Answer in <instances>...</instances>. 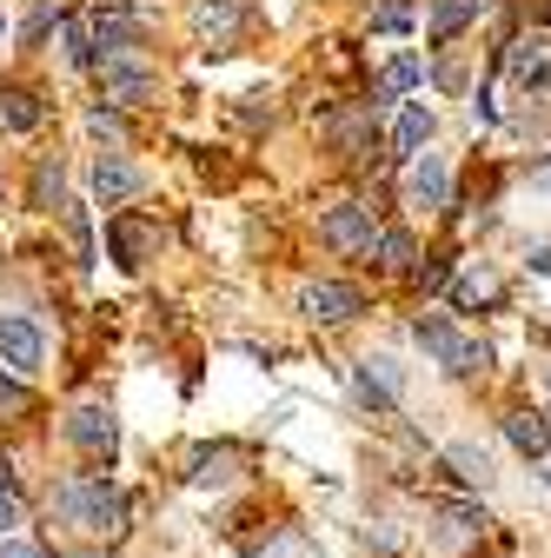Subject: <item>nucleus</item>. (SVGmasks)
<instances>
[{
    "instance_id": "30",
    "label": "nucleus",
    "mask_w": 551,
    "mask_h": 558,
    "mask_svg": "<svg viewBox=\"0 0 551 558\" xmlns=\"http://www.w3.org/2000/svg\"><path fill=\"white\" fill-rule=\"evenodd\" d=\"M538 186H551V167H538Z\"/></svg>"
},
{
    "instance_id": "5",
    "label": "nucleus",
    "mask_w": 551,
    "mask_h": 558,
    "mask_svg": "<svg viewBox=\"0 0 551 558\" xmlns=\"http://www.w3.org/2000/svg\"><path fill=\"white\" fill-rule=\"evenodd\" d=\"M313 319H326V326H339V319H359L366 313V293L359 287H346V279H319V287H306V300H299Z\"/></svg>"
},
{
    "instance_id": "28",
    "label": "nucleus",
    "mask_w": 551,
    "mask_h": 558,
    "mask_svg": "<svg viewBox=\"0 0 551 558\" xmlns=\"http://www.w3.org/2000/svg\"><path fill=\"white\" fill-rule=\"evenodd\" d=\"M0 558H40L34 545H14V538H0Z\"/></svg>"
},
{
    "instance_id": "13",
    "label": "nucleus",
    "mask_w": 551,
    "mask_h": 558,
    "mask_svg": "<svg viewBox=\"0 0 551 558\" xmlns=\"http://www.w3.org/2000/svg\"><path fill=\"white\" fill-rule=\"evenodd\" d=\"M94 193L100 199H126V193H140V173H133L126 160H100L94 167Z\"/></svg>"
},
{
    "instance_id": "27",
    "label": "nucleus",
    "mask_w": 551,
    "mask_h": 558,
    "mask_svg": "<svg viewBox=\"0 0 551 558\" xmlns=\"http://www.w3.org/2000/svg\"><path fill=\"white\" fill-rule=\"evenodd\" d=\"M8 525H21V506H14V493H0V532Z\"/></svg>"
},
{
    "instance_id": "32",
    "label": "nucleus",
    "mask_w": 551,
    "mask_h": 558,
    "mask_svg": "<svg viewBox=\"0 0 551 558\" xmlns=\"http://www.w3.org/2000/svg\"><path fill=\"white\" fill-rule=\"evenodd\" d=\"M0 34H8V21H0Z\"/></svg>"
},
{
    "instance_id": "17",
    "label": "nucleus",
    "mask_w": 551,
    "mask_h": 558,
    "mask_svg": "<svg viewBox=\"0 0 551 558\" xmlns=\"http://www.w3.org/2000/svg\"><path fill=\"white\" fill-rule=\"evenodd\" d=\"M452 465H458L465 485H492V459L478 452V446H452Z\"/></svg>"
},
{
    "instance_id": "1",
    "label": "nucleus",
    "mask_w": 551,
    "mask_h": 558,
    "mask_svg": "<svg viewBox=\"0 0 551 558\" xmlns=\"http://www.w3.org/2000/svg\"><path fill=\"white\" fill-rule=\"evenodd\" d=\"M53 512L74 532H94V538H113L120 519H126V506H120V493H113L107 478H66V485H53Z\"/></svg>"
},
{
    "instance_id": "9",
    "label": "nucleus",
    "mask_w": 551,
    "mask_h": 558,
    "mask_svg": "<svg viewBox=\"0 0 551 558\" xmlns=\"http://www.w3.org/2000/svg\"><path fill=\"white\" fill-rule=\"evenodd\" d=\"M240 27H246V0H199V34H206V47H233Z\"/></svg>"
},
{
    "instance_id": "29",
    "label": "nucleus",
    "mask_w": 551,
    "mask_h": 558,
    "mask_svg": "<svg viewBox=\"0 0 551 558\" xmlns=\"http://www.w3.org/2000/svg\"><path fill=\"white\" fill-rule=\"evenodd\" d=\"M266 558H306V545H299V538H286V545H272Z\"/></svg>"
},
{
    "instance_id": "26",
    "label": "nucleus",
    "mask_w": 551,
    "mask_h": 558,
    "mask_svg": "<svg viewBox=\"0 0 551 558\" xmlns=\"http://www.w3.org/2000/svg\"><path fill=\"white\" fill-rule=\"evenodd\" d=\"M53 21H60V14H53V8H40V14H34V21H27V40H40V34H47V27H53Z\"/></svg>"
},
{
    "instance_id": "8",
    "label": "nucleus",
    "mask_w": 551,
    "mask_h": 558,
    "mask_svg": "<svg viewBox=\"0 0 551 558\" xmlns=\"http://www.w3.org/2000/svg\"><path fill=\"white\" fill-rule=\"evenodd\" d=\"M66 439H74V446H81V452H87V459H107V452H113V439H120V433H113V418H107V412H100V405H81V412H74V418H66Z\"/></svg>"
},
{
    "instance_id": "3",
    "label": "nucleus",
    "mask_w": 551,
    "mask_h": 558,
    "mask_svg": "<svg viewBox=\"0 0 551 558\" xmlns=\"http://www.w3.org/2000/svg\"><path fill=\"white\" fill-rule=\"evenodd\" d=\"M100 87L120 107H140V100H154V66H140L133 53H107L100 60Z\"/></svg>"
},
{
    "instance_id": "23",
    "label": "nucleus",
    "mask_w": 551,
    "mask_h": 558,
    "mask_svg": "<svg viewBox=\"0 0 551 558\" xmlns=\"http://www.w3.org/2000/svg\"><path fill=\"white\" fill-rule=\"evenodd\" d=\"M372 27H379V34H405V27H412V14H405V8H379V14H372Z\"/></svg>"
},
{
    "instance_id": "24",
    "label": "nucleus",
    "mask_w": 551,
    "mask_h": 558,
    "mask_svg": "<svg viewBox=\"0 0 551 558\" xmlns=\"http://www.w3.org/2000/svg\"><path fill=\"white\" fill-rule=\"evenodd\" d=\"M478 300H492V279H458V306H478Z\"/></svg>"
},
{
    "instance_id": "15",
    "label": "nucleus",
    "mask_w": 551,
    "mask_h": 558,
    "mask_svg": "<svg viewBox=\"0 0 551 558\" xmlns=\"http://www.w3.org/2000/svg\"><path fill=\"white\" fill-rule=\"evenodd\" d=\"M133 40H140V27H133L126 14H100L94 21V47H107V53H133Z\"/></svg>"
},
{
    "instance_id": "4",
    "label": "nucleus",
    "mask_w": 551,
    "mask_h": 558,
    "mask_svg": "<svg viewBox=\"0 0 551 558\" xmlns=\"http://www.w3.org/2000/svg\"><path fill=\"white\" fill-rule=\"evenodd\" d=\"M319 240L332 253H372V214L366 206H332V214L319 220Z\"/></svg>"
},
{
    "instance_id": "14",
    "label": "nucleus",
    "mask_w": 551,
    "mask_h": 558,
    "mask_svg": "<svg viewBox=\"0 0 551 558\" xmlns=\"http://www.w3.org/2000/svg\"><path fill=\"white\" fill-rule=\"evenodd\" d=\"M426 140H432V107H405V113H399V154L419 160Z\"/></svg>"
},
{
    "instance_id": "10",
    "label": "nucleus",
    "mask_w": 551,
    "mask_h": 558,
    "mask_svg": "<svg viewBox=\"0 0 551 558\" xmlns=\"http://www.w3.org/2000/svg\"><path fill=\"white\" fill-rule=\"evenodd\" d=\"M505 439H512L518 452H531V459H544V452H551V426H544L538 412H512V418H505Z\"/></svg>"
},
{
    "instance_id": "2",
    "label": "nucleus",
    "mask_w": 551,
    "mask_h": 558,
    "mask_svg": "<svg viewBox=\"0 0 551 558\" xmlns=\"http://www.w3.org/2000/svg\"><path fill=\"white\" fill-rule=\"evenodd\" d=\"M419 345H426V353L445 366V373H478V366H486L492 353H486V345H478V339H465L445 313H426L419 319Z\"/></svg>"
},
{
    "instance_id": "19",
    "label": "nucleus",
    "mask_w": 551,
    "mask_h": 558,
    "mask_svg": "<svg viewBox=\"0 0 551 558\" xmlns=\"http://www.w3.org/2000/svg\"><path fill=\"white\" fill-rule=\"evenodd\" d=\"M8 126H14V133H34V126H40V100H34L27 87L8 94Z\"/></svg>"
},
{
    "instance_id": "21",
    "label": "nucleus",
    "mask_w": 551,
    "mask_h": 558,
    "mask_svg": "<svg viewBox=\"0 0 551 558\" xmlns=\"http://www.w3.org/2000/svg\"><path fill=\"white\" fill-rule=\"evenodd\" d=\"M0 412H8V418H27V412H34V392H27L21 379H0Z\"/></svg>"
},
{
    "instance_id": "6",
    "label": "nucleus",
    "mask_w": 551,
    "mask_h": 558,
    "mask_svg": "<svg viewBox=\"0 0 551 558\" xmlns=\"http://www.w3.org/2000/svg\"><path fill=\"white\" fill-rule=\"evenodd\" d=\"M47 353V339L34 319H0V366H14V373H34Z\"/></svg>"
},
{
    "instance_id": "12",
    "label": "nucleus",
    "mask_w": 551,
    "mask_h": 558,
    "mask_svg": "<svg viewBox=\"0 0 551 558\" xmlns=\"http://www.w3.org/2000/svg\"><path fill=\"white\" fill-rule=\"evenodd\" d=\"M478 14V0H432V21H426V40H452L465 21Z\"/></svg>"
},
{
    "instance_id": "16",
    "label": "nucleus",
    "mask_w": 551,
    "mask_h": 558,
    "mask_svg": "<svg viewBox=\"0 0 551 558\" xmlns=\"http://www.w3.org/2000/svg\"><path fill=\"white\" fill-rule=\"evenodd\" d=\"M512 81H525V87H544V81H551V60H544L538 40H518V53H512Z\"/></svg>"
},
{
    "instance_id": "20",
    "label": "nucleus",
    "mask_w": 551,
    "mask_h": 558,
    "mask_svg": "<svg viewBox=\"0 0 551 558\" xmlns=\"http://www.w3.org/2000/svg\"><path fill=\"white\" fill-rule=\"evenodd\" d=\"M379 266H385V272H412V240H405V233H385V240H379Z\"/></svg>"
},
{
    "instance_id": "18",
    "label": "nucleus",
    "mask_w": 551,
    "mask_h": 558,
    "mask_svg": "<svg viewBox=\"0 0 551 558\" xmlns=\"http://www.w3.org/2000/svg\"><path fill=\"white\" fill-rule=\"evenodd\" d=\"M426 81V66L412 60V53H399L392 66H385V81H379V94H405V87H419Z\"/></svg>"
},
{
    "instance_id": "7",
    "label": "nucleus",
    "mask_w": 551,
    "mask_h": 558,
    "mask_svg": "<svg viewBox=\"0 0 551 558\" xmlns=\"http://www.w3.org/2000/svg\"><path fill=\"white\" fill-rule=\"evenodd\" d=\"M445 193H452L445 160L439 154H419V160H412V173H405V199L412 206H445Z\"/></svg>"
},
{
    "instance_id": "31",
    "label": "nucleus",
    "mask_w": 551,
    "mask_h": 558,
    "mask_svg": "<svg viewBox=\"0 0 551 558\" xmlns=\"http://www.w3.org/2000/svg\"><path fill=\"white\" fill-rule=\"evenodd\" d=\"M544 485H551V452H544Z\"/></svg>"
},
{
    "instance_id": "25",
    "label": "nucleus",
    "mask_w": 551,
    "mask_h": 558,
    "mask_svg": "<svg viewBox=\"0 0 551 558\" xmlns=\"http://www.w3.org/2000/svg\"><path fill=\"white\" fill-rule=\"evenodd\" d=\"M34 193H40V199H53V193H60V167H40V180H34Z\"/></svg>"
},
{
    "instance_id": "11",
    "label": "nucleus",
    "mask_w": 551,
    "mask_h": 558,
    "mask_svg": "<svg viewBox=\"0 0 551 558\" xmlns=\"http://www.w3.org/2000/svg\"><path fill=\"white\" fill-rule=\"evenodd\" d=\"M107 240H113V259H120V266H140V253H147V227L133 220V214H120V220L107 227Z\"/></svg>"
},
{
    "instance_id": "22",
    "label": "nucleus",
    "mask_w": 551,
    "mask_h": 558,
    "mask_svg": "<svg viewBox=\"0 0 551 558\" xmlns=\"http://www.w3.org/2000/svg\"><path fill=\"white\" fill-rule=\"evenodd\" d=\"M87 126H94L100 140H113V147H126V120H120V113H107V107H100V113H94Z\"/></svg>"
}]
</instances>
